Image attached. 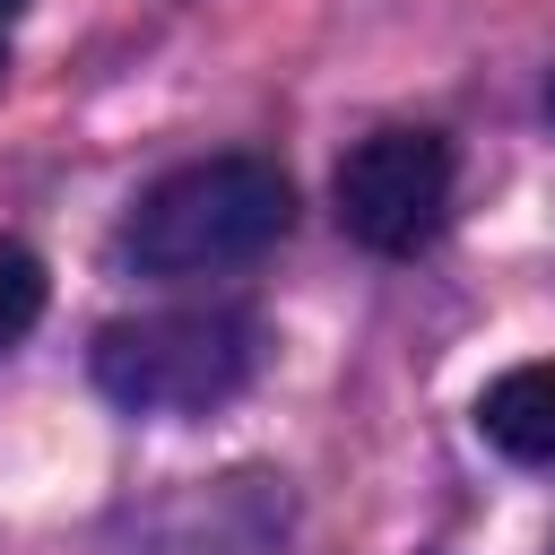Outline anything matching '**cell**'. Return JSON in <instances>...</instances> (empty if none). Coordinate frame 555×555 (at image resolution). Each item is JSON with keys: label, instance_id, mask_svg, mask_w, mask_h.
<instances>
[{"label": "cell", "instance_id": "1", "mask_svg": "<svg viewBox=\"0 0 555 555\" xmlns=\"http://www.w3.org/2000/svg\"><path fill=\"white\" fill-rule=\"evenodd\" d=\"M295 217V182L269 156H199L182 173H165L156 191H139L130 225H121V260L147 278H217L260 260Z\"/></svg>", "mask_w": 555, "mask_h": 555}, {"label": "cell", "instance_id": "2", "mask_svg": "<svg viewBox=\"0 0 555 555\" xmlns=\"http://www.w3.org/2000/svg\"><path fill=\"white\" fill-rule=\"evenodd\" d=\"M260 373V312L173 304L95 330V390L130 416H208Z\"/></svg>", "mask_w": 555, "mask_h": 555}, {"label": "cell", "instance_id": "3", "mask_svg": "<svg viewBox=\"0 0 555 555\" xmlns=\"http://www.w3.org/2000/svg\"><path fill=\"white\" fill-rule=\"evenodd\" d=\"M330 199L364 251H382V260L425 251L451 217V139L442 130H373L338 156Z\"/></svg>", "mask_w": 555, "mask_h": 555}, {"label": "cell", "instance_id": "4", "mask_svg": "<svg viewBox=\"0 0 555 555\" xmlns=\"http://www.w3.org/2000/svg\"><path fill=\"white\" fill-rule=\"evenodd\" d=\"M477 434L503 460L555 468V364H512L477 390Z\"/></svg>", "mask_w": 555, "mask_h": 555}, {"label": "cell", "instance_id": "5", "mask_svg": "<svg viewBox=\"0 0 555 555\" xmlns=\"http://www.w3.org/2000/svg\"><path fill=\"white\" fill-rule=\"evenodd\" d=\"M35 312H43V260L0 234V347H17L35 330Z\"/></svg>", "mask_w": 555, "mask_h": 555}, {"label": "cell", "instance_id": "6", "mask_svg": "<svg viewBox=\"0 0 555 555\" xmlns=\"http://www.w3.org/2000/svg\"><path fill=\"white\" fill-rule=\"evenodd\" d=\"M17 9H26V0H0V69H9V35H17Z\"/></svg>", "mask_w": 555, "mask_h": 555}, {"label": "cell", "instance_id": "7", "mask_svg": "<svg viewBox=\"0 0 555 555\" xmlns=\"http://www.w3.org/2000/svg\"><path fill=\"white\" fill-rule=\"evenodd\" d=\"M546 113H555V87H546Z\"/></svg>", "mask_w": 555, "mask_h": 555}]
</instances>
